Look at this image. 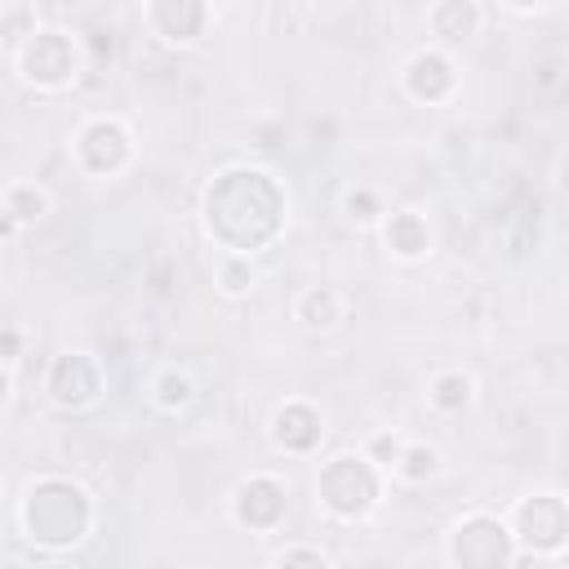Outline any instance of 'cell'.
<instances>
[{
  "label": "cell",
  "instance_id": "cell-1",
  "mask_svg": "<svg viewBox=\"0 0 569 569\" xmlns=\"http://www.w3.org/2000/svg\"><path fill=\"white\" fill-rule=\"evenodd\" d=\"M280 191L262 169H231L209 191V231L231 249H258L280 227Z\"/></svg>",
  "mask_w": 569,
  "mask_h": 569
},
{
  "label": "cell",
  "instance_id": "cell-2",
  "mask_svg": "<svg viewBox=\"0 0 569 569\" xmlns=\"http://www.w3.org/2000/svg\"><path fill=\"white\" fill-rule=\"evenodd\" d=\"M27 529L36 542L44 547H67L84 533L89 525V502L76 485L67 480H40L31 493H27Z\"/></svg>",
  "mask_w": 569,
  "mask_h": 569
},
{
  "label": "cell",
  "instance_id": "cell-3",
  "mask_svg": "<svg viewBox=\"0 0 569 569\" xmlns=\"http://www.w3.org/2000/svg\"><path fill=\"white\" fill-rule=\"evenodd\" d=\"M320 498H325V507L329 511H338V516H365L369 507H373V498H378V476H373V467H369V458H351V453H342V458H333L325 471H320Z\"/></svg>",
  "mask_w": 569,
  "mask_h": 569
},
{
  "label": "cell",
  "instance_id": "cell-4",
  "mask_svg": "<svg viewBox=\"0 0 569 569\" xmlns=\"http://www.w3.org/2000/svg\"><path fill=\"white\" fill-rule=\"evenodd\" d=\"M453 560L458 569H507L511 533L493 516H471L453 529Z\"/></svg>",
  "mask_w": 569,
  "mask_h": 569
},
{
  "label": "cell",
  "instance_id": "cell-5",
  "mask_svg": "<svg viewBox=\"0 0 569 569\" xmlns=\"http://www.w3.org/2000/svg\"><path fill=\"white\" fill-rule=\"evenodd\" d=\"M22 76L44 84V89H58L76 76V49H71V36L67 31H31V40L22 44Z\"/></svg>",
  "mask_w": 569,
  "mask_h": 569
},
{
  "label": "cell",
  "instance_id": "cell-6",
  "mask_svg": "<svg viewBox=\"0 0 569 569\" xmlns=\"http://www.w3.org/2000/svg\"><path fill=\"white\" fill-rule=\"evenodd\" d=\"M511 542H525L533 551H560L565 547V502L556 493L525 498L516 507V533Z\"/></svg>",
  "mask_w": 569,
  "mask_h": 569
},
{
  "label": "cell",
  "instance_id": "cell-7",
  "mask_svg": "<svg viewBox=\"0 0 569 569\" xmlns=\"http://www.w3.org/2000/svg\"><path fill=\"white\" fill-rule=\"evenodd\" d=\"M80 160H84V169H93V173H116V169L129 160V133H124L116 120H93V124L80 133Z\"/></svg>",
  "mask_w": 569,
  "mask_h": 569
},
{
  "label": "cell",
  "instance_id": "cell-8",
  "mask_svg": "<svg viewBox=\"0 0 569 569\" xmlns=\"http://www.w3.org/2000/svg\"><path fill=\"white\" fill-rule=\"evenodd\" d=\"M49 391L58 405H84L98 391V369L89 356H58L53 373H49Z\"/></svg>",
  "mask_w": 569,
  "mask_h": 569
},
{
  "label": "cell",
  "instance_id": "cell-9",
  "mask_svg": "<svg viewBox=\"0 0 569 569\" xmlns=\"http://www.w3.org/2000/svg\"><path fill=\"white\" fill-rule=\"evenodd\" d=\"M236 511H240V520H244V525H253V529H271V525L284 516V489H280L276 480L258 476V480L240 485Z\"/></svg>",
  "mask_w": 569,
  "mask_h": 569
},
{
  "label": "cell",
  "instance_id": "cell-10",
  "mask_svg": "<svg viewBox=\"0 0 569 569\" xmlns=\"http://www.w3.org/2000/svg\"><path fill=\"white\" fill-rule=\"evenodd\" d=\"M405 80H409V93H413V98L436 102V98L449 93V84H453V67H449L440 53H418V58L409 62Z\"/></svg>",
  "mask_w": 569,
  "mask_h": 569
},
{
  "label": "cell",
  "instance_id": "cell-11",
  "mask_svg": "<svg viewBox=\"0 0 569 569\" xmlns=\"http://www.w3.org/2000/svg\"><path fill=\"white\" fill-rule=\"evenodd\" d=\"M320 440V413L311 405H284L276 413V445L284 449H311Z\"/></svg>",
  "mask_w": 569,
  "mask_h": 569
},
{
  "label": "cell",
  "instance_id": "cell-12",
  "mask_svg": "<svg viewBox=\"0 0 569 569\" xmlns=\"http://www.w3.org/2000/svg\"><path fill=\"white\" fill-rule=\"evenodd\" d=\"M147 18L160 27V36H169V40H191V36H200L204 9H200V4H151Z\"/></svg>",
  "mask_w": 569,
  "mask_h": 569
},
{
  "label": "cell",
  "instance_id": "cell-13",
  "mask_svg": "<svg viewBox=\"0 0 569 569\" xmlns=\"http://www.w3.org/2000/svg\"><path fill=\"white\" fill-rule=\"evenodd\" d=\"M387 244L400 253V258H418L427 249V222L418 213H396L387 222Z\"/></svg>",
  "mask_w": 569,
  "mask_h": 569
},
{
  "label": "cell",
  "instance_id": "cell-14",
  "mask_svg": "<svg viewBox=\"0 0 569 569\" xmlns=\"http://www.w3.org/2000/svg\"><path fill=\"white\" fill-rule=\"evenodd\" d=\"M431 22H436L440 36H471L476 22H480V9L476 4H462V0H449V4H436Z\"/></svg>",
  "mask_w": 569,
  "mask_h": 569
},
{
  "label": "cell",
  "instance_id": "cell-15",
  "mask_svg": "<svg viewBox=\"0 0 569 569\" xmlns=\"http://www.w3.org/2000/svg\"><path fill=\"white\" fill-rule=\"evenodd\" d=\"M467 400H471V378H462V373L436 378V387H431V405L436 409H462Z\"/></svg>",
  "mask_w": 569,
  "mask_h": 569
},
{
  "label": "cell",
  "instance_id": "cell-16",
  "mask_svg": "<svg viewBox=\"0 0 569 569\" xmlns=\"http://www.w3.org/2000/svg\"><path fill=\"white\" fill-rule=\"evenodd\" d=\"M302 320L316 325V329L333 325V320H338V293H329V289H311V293L302 298Z\"/></svg>",
  "mask_w": 569,
  "mask_h": 569
},
{
  "label": "cell",
  "instance_id": "cell-17",
  "mask_svg": "<svg viewBox=\"0 0 569 569\" xmlns=\"http://www.w3.org/2000/svg\"><path fill=\"white\" fill-rule=\"evenodd\" d=\"M4 213H9L13 222H31V218H40V213H44V196H40L36 187H13V196H9V204H4Z\"/></svg>",
  "mask_w": 569,
  "mask_h": 569
},
{
  "label": "cell",
  "instance_id": "cell-18",
  "mask_svg": "<svg viewBox=\"0 0 569 569\" xmlns=\"http://www.w3.org/2000/svg\"><path fill=\"white\" fill-rule=\"evenodd\" d=\"M156 391H160V405H164V409H182V405L191 400V378L178 373V369H169V373H160Z\"/></svg>",
  "mask_w": 569,
  "mask_h": 569
},
{
  "label": "cell",
  "instance_id": "cell-19",
  "mask_svg": "<svg viewBox=\"0 0 569 569\" xmlns=\"http://www.w3.org/2000/svg\"><path fill=\"white\" fill-rule=\"evenodd\" d=\"M396 462H400V476H405V480H422V476H431V471H436V449L413 445V449H405Z\"/></svg>",
  "mask_w": 569,
  "mask_h": 569
},
{
  "label": "cell",
  "instance_id": "cell-20",
  "mask_svg": "<svg viewBox=\"0 0 569 569\" xmlns=\"http://www.w3.org/2000/svg\"><path fill=\"white\" fill-rule=\"evenodd\" d=\"M276 569H329V565H325L320 551H311V547H293V551H284V556L276 560Z\"/></svg>",
  "mask_w": 569,
  "mask_h": 569
},
{
  "label": "cell",
  "instance_id": "cell-21",
  "mask_svg": "<svg viewBox=\"0 0 569 569\" xmlns=\"http://www.w3.org/2000/svg\"><path fill=\"white\" fill-rule=\"evenodd\" d=\"M222 284H227V293H244V289H249V262L236 258V262L222 271Z\"/></svg>",
  "mask_w": 569,
  "mask_h": 569
},
{
  "label": "cell",
  "instance_id": "cell-22",
  "mask_svg": "<svg viewBox=\"0 0 569 569\" xmlns=\"http://www.w3.org/2000/svg\"><path fill=\"white\" fill-rule=\"evenodd\" d=\"M347 209H351V218H360V222H369L378 204H373V196H369V191H351V196H347Z\"/></svg>",
  "mask_w": 569,
  "mask_h": 569
},
{
  "label": "cell",
  "instance_id": "cell-23",
  "mask_svg": "<svg viewBox=\"0 0 569 569\" xmlns=\"http://www.w3.org/2000/svg\"><path fill=\"white\" fill-rule=\"evenodd\" d=\"M13 347H18V338L4 329V333H0V360H13Z\"/></svg>",
  "mask_w": 569,
  "mask_h": 569
},
{
  "label": "cell",
  "instance_id": "cell-24",
  "mask_svg": "<svg viewBox=\"0 0 569 569\" xmlns=\"http://www.w3.org/2000/svg\"><path fill=\"white\" fill-rule=\"evenodd\" d=\"M9 231H13V218H9V213H0V236H9Z\"/></svg>",
  "mask_w": 569,
  "mask_h": 569
},
{
  "label": "cell",
  "instance_id": "cell-25",
  "mask_svg": "<svg viewBox=\"0 0 569 569\" xmlns=\"http://www.w3.org/2000/svg\"><path fill=\"white\" fill-rule=\"evenodd\" d=\"M4 396H9V378L0 373V405H4Z\"/></svg>",
  "mask_w": 569,
  "mask_h": 569
}]
</instances>
